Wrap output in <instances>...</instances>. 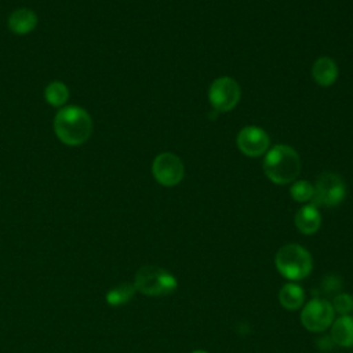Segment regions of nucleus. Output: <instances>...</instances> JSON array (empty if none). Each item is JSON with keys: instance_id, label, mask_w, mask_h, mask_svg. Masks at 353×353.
Listing matches in <instances>:
<instances>
[{"instance_id": "nucleus-1", "label": "nucleus", "mask_w": 353, "mask_h": 353, "mask_svg": "<svg viewBox=\"0 0 353 353\" xmlns=\"http://www.w3.org/2000/svg\"><path fill=\"white\" fill-rule=\"evenodd\" d=\"M301 167L298 152L288 145H274L266 152L263 160L265 175L276 185H287L296 181Z\"/></svg>"}, {"instance_id": "nucleus-2", "label": "nucleus", "mask_w": 353, "mask_h": 353, "mask_svg": "<svg viewBox=\"0 0 353 353\" xmlns=\"http://www.w3.org/2000/svg\"><path fill=\"white\" fill-rule=\"evenodd\" d=\"M54 131L58 139L66 145L76 146L84 143L92 131L90 114L79 106L61 109L54 119Z\"/></svg>"}, {"instance_id": "nucleus-3", "label": "nucleus", "mask_w": 353, "mask_h": 353, "mask_svg": "<svg viewBox=\"0 0 353 353\" xmlns=\"http://www.w3.org/2000/svg\"><path fill=\"white\" fill-rule=\"evenodd\" d=\"M274 265L284 279L295 283L306 279L312 273L313 258L303 245L288 243L277 250Z\"/></svg>"}, {"instance_id": "nucleus-4", "label": "nucleus", "mask_w": 353, "mask_h": 353, "mask_svg": "<svg viewBox=\"0 0 353 353\" xmlns=\"http://www.w3.org/2000/svg\"><path fill=\"white\" fill-rule=\"evenodd\" d=\"M134 287L148 296H165L176 290L178 281L172 273L160 266L143 265L135 273Z\"/></svg>"}, {"instance_id": "nucleus-5", "label": "nucleus", "mask_w": 353, "mask_h": 353, "mask_svg": "<svg viewBox=\"0 0 353 353\" xmlns=\"http://www.w3.org/2000/svg\"><path fill=\"white\" fill-rule=\"evenodd\" d=\"M314 196L310 204L319 207H336L346 197V183L341 175L335 172H323L317 176Z\"/></svg>"}, {"instance_id": "nucleus-6", "label": "nucleus", "mask_w": 353, "mask_h": 353, "mask_svg": "<svg viewBox=\"0 0 353 353\" xmlns=\"http://www.w3.org/2000/svg\"><path fill=\"white\" fill-rule=\"evenodd\" d=\"M335 320V312L330 301L313 298L303 305L301 310V323L310 332H323L331 327Z\"/></svg>"}, {"instance_id": "nucleus-7", "label": "nucleus", "mask_w": 353, "mask_h": 353, "mask_svg": "<svg viewBox=\"0 0 353 353\" xmlns=\"http://www.w3.org/2000/svg\"><path fill=\"white\" fill-rule=\"evenodd\" d=\"M241 90L239 83L229 76L215 79L208 90V101L211 106L221 113L230 112L240 101Z\"/></svg>"}, {"instance_id": "nucleus-8", "label": "nucleus", "mask_w": 353, "mask_h": 353, "mask_svg": "<svg viewBox=\"0 0 353 353\" xmlns=\"http://www.w3.org/2000/svg\"><path fill=\"white\" fill-rule=\"evenodd\" d=\"M152 174L160 185L171 188L183 179L185 165L176 154L164 152L154 157L152 164Z\"/></svg>"}, {"instance_id": "nucleus-9", "label": "nucleus", "mask_w": 353, "mask_h": 353, "mask_svg": "<svg viewBox=\"0 0 353 353\" xmlns=\"http://www.w3.org/2000/svg\"><path fill=\"white\" fill-rule=\"evenodd\" d=\"M236 143L243 154L248 157H259L269 150L270 138L261 127L245 125L239 131Z\"/></svg>"}, {"instance_id": "nucleus-10", "label": "nucleus", "mask_w": 353, "mask_h": 353, "mask_svg": "<svg viewBox=\"0 0 353 353\" xmlns=\"http://www.w3.org/2000/svg\"><path fill=\"white\" fill-rule=\"evenodd\" d=\"M321 225V215L316 205L305 204L295 214V226L296 229L306 236L314 234Z\"/></svg>"}, {"instance_id": "nucleus-11", "label": "nucleus", "mask_w": 353, "mask_h": 353, "mask_svg": "<svg viewBox=\"0 0 353 353\" xmlns=\"http://www.w3.org/2000/svg\"><path fill=\"white\" fill-rule=\"evenodd\" d=\"M312 77L321 87L332 85L338 79V65L330 57H320L312 66Z\"/></svg>"}, {"instance_id": "nucleus-12", "label": "nucleus", "mask_w": 353, "mask_h": 353, "mask_svg": "<svg viewBox=\"0 0 353 353\" xmlns=\"http://www.w3.org/2000/svg\"><path fill=\"white\" fill-rule=\"evenodd\" d=\"M330 328V336L336 346H353V316H339L336 320L332 321Z\"/></svg>"}, {"instance_id": "nucleus-13", "label": "nucleus", "mask_w": 353, "mask_h": 353, "mask_svg": "<svg viewBox=\"0 0 353 353\" xmlns=\"http://www.w3.org/2000/svg\"><path fill=\"white\" fill-rule=\"evenodd\" d=\"M37 25L36 14L29 8H18L8 17V28L15 34H26Z\"/></svg>"}, {"instance_id": "nucleus-14", "label": "nucleus", "mask_w": 353, "mask_h": 353, "mask_svg": "<svg viewBox=\"0 0 353 353\" xmlns=\"http://www.w3.org/2000/svg\"><path fill=\"white\" fill-rule=\"evenodd\" d=\"M279 302L285 310H298L305 303V291L296 283H287L279 291Z\"/></svg>"}, {"instance_id": "nucleus-15", "label": "nucleus", "mask_w": 353, "mask_h": 353, "mask_svg": "<svg viewBox=\"0 0 353 353\" xmlns=\"http://www.w3.org/2000/svg\"><path fill=\"white\" fill-rule=\"evenodd\" d=\"M135 291L137 290L134 287V283H121L108 291L106 302L112 306L124 305L134 296Z\"/></svg>"}, {"instance_id": "nucleus-16", "label": "nucleus", "mask_w": 353, "mask_h": 353, "mask_svg": "<svg viewBox=\"0 0 353 353\" xmlns=\"http://www.w3.org/2000/svg\"><path fill=\"white\" fill-rule=\"evenodd\" d=\"M44 97L51 106H62L69 98V90L62 81H51L44 90Z\"/></svg>"}, {"instance_id": "nucleus-17", "label": "nucleus", "mask_w": 353, "mask_h": 353, "mask_svg": "<svg viewBox=\"0 0 353 353\" xmlns=\"http://www.w3.org/2000/svg\"><path fill=\"white\" fill-rule=\"evenodd\" d=\"M290 194L298 203H310L314 196V186L306 179L294 181L290 188Z\"/></svg>"}, {"instance_id": "nucleus-18", "label": "nucleus", "mask_w": 353, "mask_h": 353, "mask_svg": "<svg viewBox=\"0 0 353 353\" xmlns=\"http://www.w3.org/2000/svg\"><path fill=\"white\" fill-rule=\"evenodd\" d=\"M342 290V279L338 274H327L319 284V288L316 290L317 294L323 295L321 298L325 299L324 296H335L339 294Z\"/></svg>"}, {"instance_id": "nucleus-19", "label": "nucleus", "mask_w": 353, "mask_h": 353, "mask_svg": "<svg viewBox=\"0 0 353 353\" xmlns=\"http://www.w3.org/2000/svg\"><path fill=\"white\" fill-rule=\"evenodd\" d=\"M332 305V309L339 316H347L353 312V296L345 292H339L330 301Z\"/></svg>"}, {"instance_id": "nucleus-20", "label": "nucleus", "mask_w": 353, "mask_h": 353, "mask_svg": "<svg viewBox=\"0 0 353 353\" xmlns=\"http://www.w3.org/2000/svg\"><path fill=\"white\" fill-rule=\"evenodd\" d=\"M317 346L321 349V350H331L332 346H335V343L332 342L331 336L330 335H325V336H321L317 339Z\"/></svg>"}, {"instance_id": "nucleus-21", "label": "nucleus", "mask_w": 353, "mask_h": 353, "mask_svg": "<svg viewBox=\"0 0 353 353\" xmlns=\"http://www.w3.org/2000/svg\"><path fill=\"white\" fill-rule=\"evenodd\" d=\"M192 353H208L207 350H201V349H197V350H193Z\"/></svg>"}]
</instances>
